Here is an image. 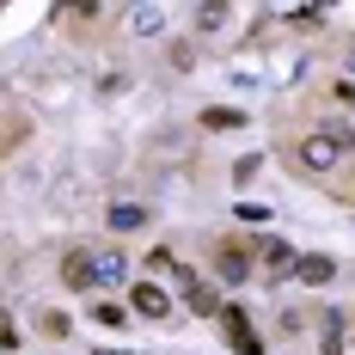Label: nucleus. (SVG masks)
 <instances>
[{"mask_svg":"<svg viewBox=\"0 0 355 355\" xmlns=\"http://www.w3.org/2000/svg\"><path fill=\"white\" fill-rule=\"evenodd\" d=\"M349 153H355V135H349V129H319V135L294 141V166H300V172H331V166L349 159Z\"/></svg>","mask_w":355,"mask_h":355,"instance_id":"nucleus-1","label":"nucleus"},{"mask_svg":"<svg viewBox=\"0 0 355 355\" xmlns=\"http://www.w3.org/2000/svg\"><path fill=\"white\" fill-rule=\"evenodd\" d=\"M251 257H257V239H214V270H220V282H245L251 276Z\"/></svg>","mask_w":355,"mask_h":355,"instance_id":"nucleus-2","label":"nucleus"},{"mask_svg":"<svg viewBox=\"0 0 355 355\" xmlns=\"http://www.w3.org/2000/svg\"><path fill=\"white\" fill-rule=\"evenodd\" d=\"M129 306H135V319H172V294L159 282H135L129 288Z\"/></svg>","mask_w":355,"mask_h":355,"instance_id":"nucleus-3","label":"nucleus"},{"mask_svg":"<svg viewBox=\"0 0 355 355\" xmlns=\"http://www.w3.org/2000/svg\"><path fill=\"white\" fill-rule=\"evenodd\" d=\"M123 276H129V257H123V245L92 251V282H98V288H123Z\"/></svg>","mask_w":355,"mask_h":355,"instance_id":"nucleus-4","label":"nucleus"},{"mask_svg":"<svg viewBox=\"0 0 355 355\" xmlns=\"http://www.w3.org/2000/svg\"><path fill=\"white\" fill-rule=\"evenodd\" d=\"M220 324H227V343H233V355H263V343H257V331H251V319L239 313V306H227V313H220Z\"/></svg>","mask_w":355,"mask_h":355,"instance_id":"nucleus-5","label":"nucleus"},{"mask_svg":"<svg viewBox=\"0 0 355 355\" xmlns=\"http://www.w3.org/2000/svg\"><path fill=\"white\" fill-rule=\"evenodd\" d=\"M178 294H184V306H190V313H202V319H214V313H227V306L214 300V288H209V282H196L190 270L178 276Z\"/></svg>","mask_w":355,"mask_h":355,"instance_id":"nucleus-6","label":"nucleus"},{"mask_svg":"<svg viewBox=\"0 0 355 355\" xmlns=\"http://www.w3.org/2000/svg\"><path fill=\"white\" fill-rule=\"evenodd\" d=\"M62 282H68L73 294H92V288H98V282H92V251H86V245H73L68 257H62Z\"/></svg>","mask_w":355,"mask_h":355,"instance_id":"nucleus-7","label":"nucleus"},{"mask_svg":"<svg viewBox=\"0 0 355 355\" xmlns=\"http://www.w3.org/2000/svg\"><path fill=\"white\" fill-rule=\"evenodd\" d=\"M257 257L270 263V276H294V270H300V257H294L288 239H257Z\"/></svg>","mask_w":355,"mask_h":355,"instance_id":"nucleus-8","label":"nucleus"},{"mask_svg":"<svg viewBox=\"0 0 355 355\" xmlns=\"http://www.w3.org/2000/svg\"><path fill=\"white\" fill-rule=\"evenodd\" d=\"M196 123H202L209 135H233V129H245V110H233V105H209Z\"/></svg>","mask_w":355,"mask_h":355,"instance_id":"nucleus-9","label":"nucleus"},{"mask_svg":"<svg viewBox=\"0 0 355 355\" xmlns=\"http://www.w3.org/2000/svg\"><path fill=\"white\" fill-rule=\"evenodd\" d=\"M337 276V263L324 257V251H313V257H300V270H294V282H306V288H324Z\"/></svg>","mask_w":355,"mask_h":355,"instance_id":"nucleus-10","label":"nucleus"},{"mask_svg":"<svg viewBox=\"0 0 355 355\" xmlns=\"http://www.w3.org/2000/svg\"><path fill=\"white\" fill-rule=\"evenodd\" d=\"M135 227H147V202H116L110 209V233H135Z\"/></svg>","mask_w":355,"mask_h":355,"instance_id":"nucleus-11","label":"nucleus"},{"mask_svg":"<svg viewBox=\"0 0 355 355\" xmlns=\"http://www.w3.org/2000/svg\"><path fill=\"white\" fill-rule=\"evenodd\" d=\"M37 324H43V337H55V343H62V337L73 331V324H68V313H55V306H49V313H43Z\"/></svg>","mask_w":355,"mask_h":355,"instance_id":"nucleus-12","label":"nucleus"},{"mask_svg":"<svg viewBox=\"0 0 355 355\" xmlns=\"http://www.w3.org/2000/svg\"><path fill=\"white\" fill-rule=\"evenodd\" d=\"M92 319H98V324H110V331H116V324L129 319V313H123L116 300H92Z\"/></svg>","mask_w":355,"mask_h":355,"instance_id":"nucleus-13","label":"nucleus"},{"mask_svg":"<svg viewBox=\"0 0 355 355\" xmlns=\"http://www.w3.org/2000/svg\"><path fill=\"white\" fill-rule=\"evenodd\" d=\"M196 25H202V31H214V25H227V6H220V0H209V6H196Z\"/></svg>","mask_w":355,"mask_h":355,"instance_id":"nucleus-14","label":"nucleus"},{"mask_svg":"<svg viewBox=\"0 0 355 355\" xmlns=\"http://www.w3.org/2000/svg\"><path fill=\"white\" fill-rule=\"evenodd\" d=\"M25 135H31V129H25V116H12V123H6V153H19Z\"/></svg>","mask_w":355,"mask_h":355,"instance_id":"nucleus-15","label":"nucleus"},{"mask_svg":"<svg viewBox=\"0 0 355 355\" xmlns=\"http://www.w3.org/2000/svg\"><path fill=\"white\" fill-rule=\"evenodd\" d=\"M19 343H25V337H19V319L6 313V319H0V349H19Z\"/></svg>","mask_w":355,"mask_h":355,"instance_id":"nucleus-16","label":"nucleus"},{"mask_svg":"<svg viewBox=\"0 0 355 355\" xmlns=\"http://www.w3.org/2000/svg\"><path fill=\"white\" fill-rule=\"evenodd\" d=\"M331 98L337 105H355V80H331Z\"/></svg>","mask_w":355,"mask_h":355,"instance_id":"nucleus-17","label":"nucleus"},{"mask_svg":"<svg viewBox=\"0 0 355 355\" xmlns=\"http://www.w3.org/2000/svg\"><path fill=\"white\" fill-rule=\"evenodd\" d=\"M105 355H129V349H105Z\"/></svg>","mask_w":355,"mask_h":355,"instance_id":"nucleus-18","label":"nucleus"},{"mask_svg":"<svg viewBox=\"0 0 355 355\" xmlns=\"http://www.w3.org/2000/svg\"><path fill=\"white\" fill-rule=\"evenodd\" d=\"M349 62H355V43H349Z\"/></svg>","mask_w":355,"mask_h":355,"instance_id":"nucleus-19","label":"nucleus"}]
</instances>
